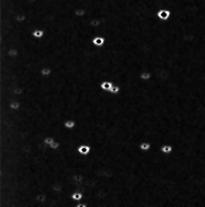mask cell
Instances as JSON below:
<instances>
[{
    "label": "cell",
    "instance_id": "1",
    "mask_svg": "<svg viewBox=\"0 0 205 207\" xmlns=\"http://www.w3.org/2000/svg\"><path fill=\"white\" fill-rule=\"evenodd\" d=\"M156 18L161 21H167L171 17V11L167 9H160L155 13Z\"/></svg>",
    "mask_w": 205,
    "mask_h": 207
},
{
    "label": "cell",
    "instance_id": "2",
    "mask_svg": "<svg viewBox=\"0 0 205 207\" xmlns=\"http://www.w3.org/2000/svg\"><path fill=\"white\" fill-rule=\"evenodd\" d=\"M106 42H107L106 38L104 36H100V35L95 36L91 39V43L97 48H102L105 45Z\"/></svg>",
    "mask_w": 205,
    "mask_h": 207
},
{
    "label": "cell",
    "instance_id": "3",
    "mask_svg": "<svg viewBox=\"0 0 205 207\" xmlns=\"http://www.w3.org/2000/svg\"><path fill=\"white\" fill-rule=\"evenodd\" d=\"M91 151L92 147L87 144H80L77 148V152L82 156H87L91 153Z\"/></svg>",
    "mask_w": 205,
    "mask_h": 207
},
{
    "label": "cell",
    "instance_id": "4",
    "mask_svg": "<svg viewBox=\"0 0 205 207\" xmlns=\"http://www.w3.org/2000/svg\"><path fill=\"white\" fill-rule=\"evenodd\" d=\"M0 54H4V55H7L8 57L9 58H16L19 55V51L15 48V47H10L9 48L6 52L4 53H0Z\"/></svg>",
    "mask_w": 205,
    "mask_h": 207
},
{
    "label": "cell",
    "instance_id": "5",
    "mask_svg": "<svg viewBox=\"0 0 205 207\" xmlns=\"http://www.w3.org/2000/svg\"><path fill=\"white\" fill-rule=\"evenodd\" d=\"M160 151L164 155H171L174 152V147L170 144H163L160 147Z\"/></svg>",
    "mask_w": 205,
    "mask_h": 207
},
{
    "label": "cell",
    "instance_id": "6",
    "mask_svg": "<svg viewBox=\"0 0 205 207\" xmlns=\"http://www.w3.org/2000/svg\"><path fill=\"white\" fill-rule=\"evenodd\" d=\"M63 191V185L61 184V183H58V182H55L53 184H52L51 186V194L50 196L53 194V193H62ZM49 196V197H50ZM48 197V198H49ZM47 198V199H48Z\"/></svg>",
    "mask_w": 205,
    "mask_h": 207
},
{
    "label": "cell",
    "instance_id": "7",
    "mask_svg": "<svg viewBox=\"0 0 205 207\" xmlns=\"http://www.w3.org/2000/svg\"><path fill=\"white\" fill-rule=\"evenodd\" d=\"M4 107H8L12 111H19L21 108V102L18 99H12L7 106H4Z\"/></svg>",
    "mask_w": 205,
    "mask_h": 207
},
{
    "label": "cell",
    "instance_id": "8",
    "mask_svg": "<svg viewBox=\"0 0 205 207\" xmlns=\"http://www.w3.org/2000/svg\"><path fill=\"white\" fill-rule=\"evenodd\" d=\"M29 34L33 38H35L37 40H41L45 35V31L42 29H33Z\"/></svg>",
    "mask_w": 205,
    "mask_h": 207
},
{
    "label": "cell",
    "instance_id": "9",
    "mask_svg": "<svg viewBox=\"0 0 205 207\" xmlns=\"http://www.w3.org/2000/svg\"><path fill=\"white\" fill-rule=\"evenodd\" d=\"M84 198V193L80 191H76L71 194V200L74 202V206L76 204V202H81Z\"/></svg>",
    "mask_w": 205,
    "mask_h": 207
},
{
    "label": "cell",
    "instance_id": "10",
    "mask_svg": "<svg viewBox=\"0 0 205 207\" xmlns=\"http://www.w3.org/2000/svg\"><path fill=\"white\" fill-rule=\"evenodd\" d=\"M114 85V83L112 81H109V80H105L103 82H101L100 85H99V88L105 91V92H110L111 88H112V86Z\"/></svg>",
    "mask_w": 205,
    "mask_h": 207
},
{
    "label": "cell",
    "instance_id": "11",
    "mask_svg": "<svg viewBox=\"0 0 205 207\" xmlns=\"http://www.w3.org/2000/svg\"><path fill=\"white\" fill-rule=\"evenodd\" d=\"M47 200V194L46 193H43V192H40L36 195V198H35V201L37 202V206L36 207H39L40 205H42L43 203H44Z\"/></svg>",
    "mask_w": 205,
    "mask_h": 207
},
{
    "label": "cell",
    "instance_id": "12",
    "mask_svg": "<svg viewBox=\"0 0 205 207\" xmlns=\"http://www.w3.org/2000/svg\"><path fill=\"white\" fill-rule=\"evenodd\" d=\"M139 78L141 80L143 81H150L152 78H153V74L152 72L150 71H147V70H145V71H142L139 75Z\"/></svg>",
    "mask_w": 205,
    "mask_h": 207
},
{
    "label": "cell",
    "instance_id": "13",
    "mask_svg": "<svg viewBox=\"0 0 205 207\" xmlns=\"http://www.w3.org/2000/svg\"><path fill=\"white\" fill-rule=\"evenodd\" d=\"M139 148L142 152H148L152 148V144L148 141H143L139 145Z\"/></svg>",
    "mask_w": 205,
    "mask_h": 207
},
{
    "label": "cell",
    "instance_id": "14",
    "mask_svg": "<svg viewBox=\"0 0 205 207\" xmlns=\"http://www.w3.org/2000/svg\"><path fill=\"white\" fill-rule=\"evenodd\" d=\"M87 14V11L84 8H77L74 10V15L77 18H84Z\"/></svg>",
    "mask_w": 205,
    "mask_h": 207
},
{
    "label": "cell",
    "instance_id": "15",
    "mask_svg": "<svg viewBox=\"0 0 205 207\" xmlns=\"http://www.w3.org/2000/svg\"><path fill=\"white\" fill-rule=\"evenodd\" d=\"M53 73V69L50 66H43V68H41L40 70V74L44 77V78H48L52 75Z\"/></svg>",
    "mask_w": 205,
    "mask_h": 207
},
{
    "label": "cell",
    "instance_id": "16",
    "mask_svg": "<svg viewBox=\"0 0 205 207\" xmlns=\"http://www.w3.org/2000/svg\"><path fill=\"white\" fill-rule=\"evenodd\" d=\"M76 125H77L76 121H75V120H72V119H68V120H66V121L64 122V123H63L64 128L67 129V130H72V129H74V128L76 127Z\"/></svg>",
    "mask_w": 205,
    "mask_h": 207
},
{
    "label": "cell",
    "instance_id": "17",
    "mask_svg": "<svg viewBox=\"0 0 205 207\" xmlns=\"http://www.w3.org/2000/svg\"><path fill=\"white\" fill-rule=\"evenodd\" d=\"M88 25L91 27V28H99L101 25H102V21L101 19H90V21L88 22Z\"/></svg>",
    "mask_w": 205,
    "mask_h": 207
},
{
    "label": "cell",
    "instance_id": "18",
    "mask_svg": "<svg viewBox=\"0 0 205 207\" xmlns=\"http://www.w3.org/2000/svg\"><path fill=\"white\" fill-rule=\"evenodd\" d=\"M55 140V138L54 137H53V136H50V135H47V136H45L44 138H43V144L46 146V147H50V145Z\"/></svg>",
    "mask_w": 205,
    "mask_h": 207
},
{
    "label": "cell",
    "instance_id": "19",
    "mask_svg": "<svg viewBox=\"0 0 205 207\" xmlns=\"http://www.w3.org/2000/svg\"><path fill=\"white\" fill-rule=\"evenodd\" d=\"M120 91H121V88H120L118 85L114 84V85L112 86V88H111V90H110L109 93H111V94H112V95H117V94L120 93Z\"/></svg>",
    "mask_w": 205,
    "mask_h": 207
},
{
    "label": "cell",
    "instance_id": "20",
    "mask_svg": "<svg viewBox=\"0 0 205 207\" xmlns=\"http://www.w3.org/2000/svg\"><path fill=\"white\" fill-rule=\"evenodd\" d=\"M60 147H61V143L55 139V140H54V141H53L51 145H50L49 148H50V149H52V150H57V149H59V148H60Z\"/></svg>",
    "mask_w": 205,
    "mask_h": 207
}]
</instances>
